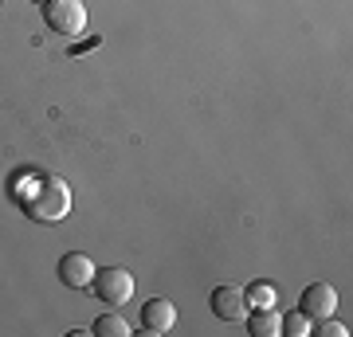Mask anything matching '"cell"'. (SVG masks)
<instances>
[{"instance_id":"1","label":"cell","mask_w":353,"mask_h":337,"mask_svg":"<svg viewBox=\"0 0 353 337\" xmlns=\"http://www.w3.org/2000/svg\"><path fill=\"white\" fill-rule=\"evenodd\" d=\"M16 200L39 224H59L71 212V188L63 176H24L16 185Z\"/></svg>"},{"instance_id":"2","label":"cell","mask_w":353,"mask_h":337,"mask_svg":"<svg viewBox=\"0 0 353 337\" xmlns=\"http://www.w3.org/2000/svg\"><path fill=\"white\" fill-rule=\"evenodd\" d=\"M43 24L59 36H79L87 28V8L83 0H43Z\"/></svg>"},{"instance_id":"3","label":"cell","mask_w":353,"mask_h":337,"mask_svg":"<svg viewBox=\"0 0 353 337\" xmlns=\"http://www.w3.org/2000/svg\"><path fill=\"white\" fill-rule=\"evenodd\" d=\"M90 290H94V298H102L106 306H126L130 294H134V275H130L126 267H102V271H94Z\"/></svg>"},{"instance_id":"4","label":"cell","mask_w":353,"mask_h":337,"mask_svg":"<svg viewBox=\"0 0 353 337\" xmlns=\"http://www.w3.org/2000/svg\"><path fill=\"white\" fill-rule=\"evenodd\" d=\"M208 302H212V314L216 318H224V322H240V318H248V310H252L248 290L236 287V283H220Z\"/></svg>"},{"instance_id":"5","label":"cell","mask_w":353,"mask_h":337,"mask_svg":"<svg viewBox=\"0 0 353 337\" xmlns=\"http://www.w3.org/2000/svg\"><path fill=\"white\" fill-rule=\"evenodd\" d=\"M299 310H303L310 322L334 318V314H338V290L330 287V283H310V287L303 290V298H299Z\"/></svg>"},{"instance_id":"6","label":"cell","mask_w":353,"mask_h":337,"mask_svg":"<svg viewBox=\"0 0 353 337\" xmlns=\"http://www.w3.org/2000/svg\"><path fill=\"white\" fill-rule=\"evenodd\" d=\"M59 278H63L71 290H87L94 283V263L83 255V251H71L59 259Z\"/></svg>"},{"instance_id":"7","label":"cell","mask_w":353,"mask_h":337,"mask_svg":"<svg viewBox=\"0 0 353 337\" xmlns=\"http://www.w3.org/2000/svg\"><path fill=\"white\" fill-rule=\"evenodd\" d=\"M176 322V306L169 298H150L141 306V329L145 334H169Z\"/></svg>"},{"instance_id":"8","label":"cell","mask_w":353,"mask_h":337,"mask_svg":"<svg viewBox=\"0 0 353 337\" xmlns=\"http://www.w3.org/2000/svg\"><path fill=\"white\" fill-rule=\"evenodd\" d=\"M248 334L252 337H279L283 334V314H275L271 306H259L255 314H248Z\"/></svg>"},{"instance_id":"9","label":"cell","mask_w":353,"mask_h":337,"mask_svg":"<svg viewBox=\"0 0 353 337\" xmlns=\"http://www.w3.org/2000/svg\"><path fill=\"white\" fill-rule=\"evenodd\" d=\"M94 337H130V322L122 314H102L94 322Z\"/></svg>"},{"instance_id":"10","label":"cell","mask_w":353,"mask_h":337,"mask_svg":"<svg viewBox=\"0 0 353 337\" xmlns=\"http://www.w3.org/2000/svg\"><path fill=\"white\" fill-rule=\"evenodd\" d=\"M283 334H287V337H306V334H310V318H306L303 310L283 314Z\"/></svg>"},{"instance_id":"11","label":"cell","mask_w":353,"mask_h":337,"mask_svg":"<svg viewBox=\"0 0 353 337\" xmlns=\"http://www.w3.org/2000/svg\"><path fill=\"white\" fill-rule=\"evenodd\" d=\"M248 302H252V306H275V287H271V283L252 287L248 290Z\"/></svg>"},{"instance_id":"12","label":"cell","mask_w":353,"mask_h":337,"mask_svg":"<svg viewBox=\"0 0 353 337\" xmlns=\"http://www.w3.org/2000/svg\"><path fill=\"white\" fill-rule=\"evenodd\" d=\"M350 329L341 322H334V318H318V337H345Z\"/></svg>"},{"instance_id":"13","label":"cell","mask_w":353,"mask_h":337,"mask_svg":"<svg viewBox=\"0 0 353 337\" xmlns=\"http://www.w3.org/2000/svg\"><path fill=\"white\" fill-rule=\"evenodd\" d=\"M39 4H43V0H39Z\"/></svg>"}]
</instances>
